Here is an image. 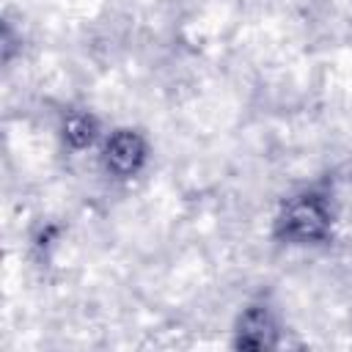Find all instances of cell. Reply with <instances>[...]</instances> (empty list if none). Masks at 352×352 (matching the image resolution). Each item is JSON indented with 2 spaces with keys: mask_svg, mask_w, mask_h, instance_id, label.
I'll return each instance as SVG.
<instances>
[{
  "mask_svg": "<svg viewBox=\"0 0 352 352\" xmlns=\"http://www.w3.org/2000/svg\"><path fill=\"white\" fill-rule=\"evenodd\" d=\"M330 231V212L324 198L302 192L292 198L278 214V234L292 242H316Z\"/></svg>",
  "mask_w": 352,
  "mask_h": 352,
  "instance_id": "cell-1",
  "label": "cell"
},
{
  "mask_svg": "<svg viewBox=\"0 0 352 352\" xmlns=\"http://www.w3.org/2000/svg\"><path fill=\"white\" fill-rule=\"evenodd\" d=\"M275 322L264 305H253L242 314L236 330V346L242 349H267L275 344Z\"/></svg>",
  "mask_w": 352,
  "mask_h": 352,
  "instance_id": "cell-3",
  "label": "cell"
},
{
  "mask_svg": "<svg viewBox=\"0 0 352 352\" xmlns=\"http://www.w3.org/2000/svg\"><path fill=\"white\" fill-rule=\"evenodd\" d=\"M146 162V143L132 129H118L104 143V165L118 176H132Z\"/></svg>",
  "mask_w": 352,
  "mask_h": 352,
  "instance_id": "cell-2",
  "label": "cell"
},
{
  "mask_svg": "<svg viewBox=\"0 0 352 352\" xmlns=\"http://www.w3.org/2000/svg\"><path fill=\"white\" fill-rule=\"evenodd\" d=\"M63 138H66L69 146L85 148V146H91L94 138H96V121H94L91 116H85V113H74V116H69L66 124H63Z\"/></svg>",
  "mask_w": 352,
  "mask_h": 352,
  "instance_id": "cell-4",
  "label": "cell"
}]
</instances>
